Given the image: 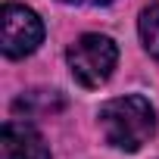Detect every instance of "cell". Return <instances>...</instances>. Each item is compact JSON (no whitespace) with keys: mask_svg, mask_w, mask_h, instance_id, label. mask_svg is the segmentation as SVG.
Listing matches in <instances>:
<instances>
[{"mask_svg":"<svg viewBox=\"0 0 159 159\" xmlns=\"http://www.w3.org/2000/svg\"><path fill=\"white\" fill-rule=\"evenodd\" d=\"M100 128L106 134V143H112L116 150L134 153L153 137L156 112H153L150 100H143L137 94H125V97H116L100 106Z\"/></svg>","mask_w":159,"mask_h":159,"instance_id":"obj_1","label":"cell"},{"mask_svg":"<svg viewBox=\"0 0 159 159\" xmlns=\"http://www.w3.org/2000/svg\"><path fill=\"white\" fill-rule=\"evenodd\" d=\"M66 59H69V69L78 84L100 88L119 62V50H116L112 38H106V34H81L75 44H69Z\"/></svg>","mask_w":159,"mask_h":159,"instance_id":"obj_2","label":"cell"},{"mask_svg":"<svg viewBox=\"0 0 159 159\" xmlns=\"http://www.w3.org/2000/svg\"><path fill=\"white\" fill-rule=\"evenodd\" d=\"M41 41H44V22L38 19V13L19 3H7L0 13V47H3V53L10 59H22L34 53Z\"/></svg>","mask_w":159,"mask_h":159,"instance_id":"obj_3","label":"cell"},{"mask_svg":"<svg viewBox=\"0 0 159 159\" xmlns=\"http://www.w3.org/2000/svg\"><path fill=\"white\" fill-rule=\"evenodd\" d=\"M0 159H50V147L31 125L13 119L0 131Z\"/></svg>","mask_w":159,"mask_h":159,"instance_id":"obj_4","label":"cell"},{"mask_svg":"<svg viewBox=\"0 0 159 159\" xmlns=\"http://www.w3.org/2000/svg\"><path fill=\"white\" fill-rule=\"evenodd\" d=\"M62 106H66L62 94H59V91H47V88L25 91V94L13 103V109H16L19 116H25V119H31V116H50V112H59Z\"/></svg>","mask_w":159,"mask_h":159,"instance_id":"obj_5","label":"cell"},{"mask_svg":"<svg viewBox=\"0 0 159 159\" xmlns=\"http://www.w3.org/2000/svg\"><path fill=\"white\" fill-rule=\"evenodd\" d=\"M137 28H140V41H143L147 53L159 62V3H153V7H147L140 13Z\"/></svg>","mask_w":159,"mask_h":159,"instance_id":"obj_6","label":"cell"},{"mask_svg":"<svg viewBox=\"0 0 159 159\" xmlns=\"http://www.w3.org/2000/svg\"><path fill=\"white\" fill-rule=\"evenodd\" d=\"M62 3H78V7H100V3H109V0H62Z\"/></svg>","mask_w":159,"mask_h":159,"instance_id":"obj_7","label":"cell"}]
</instances>
